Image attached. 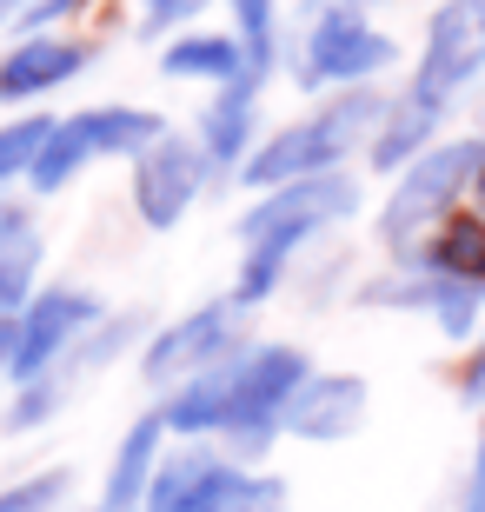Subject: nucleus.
I'll return each instance as SVG.
<instances>
[{
	"label": "nucleus",
	"mask_w": 485,
	"mask_h": 512,
	"mask_svg": "<svg viewBox=\"0 0 485 512\" xmlns=\"http://www.w3.org/2000/svg\"><path fill=\"white\" fill-rule=\"evenodd\" d=\"M7 373H14V320H0V393H7Z\"/></svg>",
	"instance_id": "obj_29"
},
{
	"label": "nucleus",
	"mask_w": 485,
	"mask_h": 512,
	"mask_svg": "<svg viewBox=\"0 0 485 512\" xmlns=\"http://www.w3.org/2000/svg\"><path fill=\"white\" fill-rule=\"evenodd\" d=\"M153 340V320L147 313H107V320L87 333V340L67 353V366H60V380L80 393V380H94V373H107L120 353H133V346H147Z\"/></svg>",
	"instance_id": "obj_21"
},
{
	"label": "nucleus",
	"mask_w": 485,
	"mask_h": 512,
	"mask_svg": "<svg viewBox=\"0 0 485 512\" xmlns=\"http://www.w3.org/2000/svg\"><path fill=\"white\" fill-rule=\"evenodd\" d=\"M40 260H47V240H40L34 213L0 193V320L27 313V300L40 293Z\"/></svg>",
	"instance_id": "obj_15"
},
{
	"label": "nucleus",
	"mask_w": 485,
	"mask_h": 512,
	"mask_svg": "<svg viewBox=\"0 0 485 512\" xmlns=\"http://www.w3.org/2000/svg\"><path fill=\"white\" fill-rule=\"evenodd\" d=\"M472 173H479V133H466V140H439L432 153H419V160L392 180L386 207H379V220H373V240L386 247L392 266L412 260V253L459 213V200L472 193Z\"/></svg>",
	"instance_id": "obj_3"
},
{
	"label": "nucleus",
	"mask_w": 485,
	"mask_h": 512,
	"mask_svg": "<svg viewBox=\"0 0 485 512\" xmlns=\"http://www.w3.org/2000/svg\"><path fill=\"white\" fill-rule=\"evenodd\" d=\"M319 366L306 360V346L293 340H246L240 373H233V413H226V433L213 439L226 459L240 466H266V453L286 439V406Z\"/></svg>",
	"instance_id": "obj_4"
},
{
	"label": "nucleus",
	"mask_w": 485,
	"mask_h": 512,
	"mask_svg": "<svg viewBox=\"0 0 485 512\" xmlns=\"http://www.w3.org/2000/svg\"><path fill=\"white\" fill-rule=\"evenodd\" d=\"M167 446H173L167 419H160V406H147V413H140L127 433H120V446H113L94 512H140V506H147V486H153V473H160Z\"/></svg>",
	"instance_id": "obj_14"
},
{
	"label": "nucleus",
	"mask_w": 485,
	"mask_h": 512,
	"mask_svg": "<svg viewBox=\"0 0 485 512\" xmlns=\"http://www.w3.org/2000/svg\"><path fill=\"white\" fill-rule=\"evenodd\" d=\"M200 512H293V486L280 473H266V466L226 459L220 473H213V486H206Z\"/></svg>",
	"instance_id": "obj_20"
},
{
	"label": "nucleus",
	"mask_w": 485,
	"mask_h": 512,
	"mask_svg": "<svg viewBox=\"0 0 485 512\" xmlns=\"http://www.w3.org/2000/svg\"><path fill=\"white\" fill-rule=\"evenodd\" d=\"M379 114H386V94H379V87H353V94L319 100L313 114H299V120L266 133L260 147H253V160H246L233 180L253 187V193H273V187H293V180L346 173V160H359V153L373 147Z\"/></svg>",
	"instance_id": "obj_2"
},
{
	"label": "nucleus",
	"mask_w": 485,
	"mask_h": 512,
	"mask_svg": "<svg viewBox=\"0 0 485 512\" xmlns=\"http://www.w3.org/2000/svg\"><path fill=\"white\" fill-rule=\"evenodd\" d=\"M160 74L167 80H200V87H233V80H246L253 67H246V47L240 34H213V27H187V34H173L167 47H160Z\"/></svg>",
	"instance_id": "obj_17"
},
{
	"label": "nucleus",
	"mask_w": 485,
	"mask_h": 512,
	"mask_svg": "<svg viewBox=\"0 0 485 512\" xmlns=\"http://www.w3.org/2000/svg\"><path fill=\"white\" fill-rule=\"evenodd\" d=\"M206 14V0H140V34H173V27H187V20Z\"/></svg>",
	"instance_id": "obj_25"
},
{
	"label": "nucleus",
	"mask_w": 485,
	"mask_h": 512,
	"mask_svg": "<svg viewBox=\"0 0 485 512\" xmlns=\"http://www.w3.org/2000/svg\"><path fill=\"white\" fill-rule=\"evenodd\" d=\"M479 439H485V419H479Z\"/></svg>",
	"instance_id": "obj_33"
},
{
	"label": "nucleus",
	"mask_w": 485,
	"mask_h": 512,
	"mask_svg": "<svg viewBox=\"0 0 485 512\" xmlns=\"http://www.w3.org/2000/svg\"><path fill=\"white\" fill-rule=\"evenodd\" d=\"M67 399H74V386L60 380V373L14 386V393H7V406H0V433H7V439H27V433H40V426H54V419L67 413Z\"/></svg>",
	"instance_id": "obj_22"
},
{
	"label": "nucleus",
	"mask_w": 485,
	"mask_h": 512,
	"mask_svg": "<svg viewBox=\"0 0 485 512\" xmlns=\"http://www.w3.org/2000/svg\"><path fill=\"white\" fill-rule=\"evenodd\" d=\"M80 7H87V0H34V7H27V14H20L14 27H20V40H34V34H47V27H54V20L80 14Z\"/></svg>",
	"instance_id": "obj_26"
},
{
	"label": "nucleus",
	"mask_w": 485,
	"mask_h": 512,
	"mask_svg": "<svg viewBox=\"0 0 485 512\" xmlns=\"http://www.w3.org/2000/svg\"><path fill=\"white\" fill-rule=\"evenodd\" d=\"M87 512H94V506H87Z\"/></svg>",
	"instance_id": "obj_34"
},
{
	"label": "nucleus",
	"mask_w": 485,
	"mask_h": 512,
	"mask_svg": "<svg viewBox=\"0 0 485 512\" xmlns=\"http://www.w3.org/2000/svg\"><path fill=\"white\" fill-rule=\"evenodd\" d=\"M220 466H226V453L213 446V439H173L140 512H200L206 506V486H213Z\"/></svg>",
	"instance_id": "obj_18"
},
{
	"label": "nucleus",
	"mask_w": 485,
	"mask_h": 512,
	"mask_svg": "<svg viewBox=\"0 0 485 512\" xmlns=\"http://www.w3.org/2000/svg\"><path fill=\"white\" fill-rule=\"evenodd\" d=\"M94 67V47L87 40H60V34H34L0 54V107H27V100H47L54 87L80 80Z\"/></svg>",
	"instance_id": "obj_12"
},
{
	"label": "nucleus",
	"mask_w": 485,
	"mask_h": 512,
	"mask_svg": "<svg viewBox=\"0 0 485 512\" xmlns=\"http://www.w3.org/2000/svg\"><path fill=\"white\" fill-rule=\"evenodd\" d=\"M412 266L432 273V280H472V286H485V213L459 207L446 227L426 240V247L412 253Z\"/></svg>",
	"instance_id": "obj_19"
},
{
	"label": "nucleus",
	"mask_w": 485,
	"mask_h": 512,
	"mask_svg": "<svg viewBox=\"0 0 485 512\" xmlns=\"http://www.w3.org/2000/svg\"><path fill=\"white\" fill-rule=\"evenodd\" d=\"M446 100H432L419 94V87H399V94H386V114H379V133H373V147H366V167L386 173V180H399V173L419 160V153L439 147V127H446Z\"/></svg>",
	"instance_id": "obj_11"
},
{
	"label": "nucleus",
	"mask_w": 485,
	"mask_h": 512,
	"mask_svg": "<svg viewBox=\"0 0 485 512\" xmlns=\"http://www.w3.org/2000/svg\"><path fill=\"white\" fill-rule=\"evenodd\" d=\"M472 193H479V207H485V133H479V173H472Z\"/></svg>",
	"instance_id": "obj_31"
},
{
	"label": "nucleus",
	"mask_w": 485,
	"mask_h": 512,
	"mask_svg": "<svg viewBox=\"0 0 485 512\" xmlns=\"http://www.w3.org/2000/svg\"><path fill=\"white\" fill-rule=\"evenodd\" d=\"M67 127L87 147V160H127V167L160 133H173L167 114H153V107H80V114H67Z\"/></svg>",
	"instance_id": "obj_16"
},
{
	"label": "nucleus",
	"mask_w": 485,
	"mask_h": 512,
	"mask_svg": "<svg viewBox=\"0 0 485 512\" xmlns=\"http://www.w3.org/2000/svg\"><path fill=\"white\" fill-rule=\"evenodd\" d=\"M27 7H34V0H0V27H14V20L27 14Z\"/></svg>",
	"instance_id": "obj_30"
},
{
	"label": "nucleus",
	"mask_w": 485,
	"mask_h": 512,
	"mask_svg": "<svg viewBox=\"0 0 485 512\" xmlns=\"http://www.w3.org/2000/svg\"><path fill=\"white\" fill-rule=\"evenodd\" d=\"M479 74H485V0H439L426 20V47H419L412 87L452 107Z\"/></svg>",
	"instance_id": "obj_9"
},
{
	"label": "nucleus",
	"mask_w": 485,
	"mask_h": 512,
	"mask_svg": "<svg viewBox=\"0 0 485 512\" xmlns=\"http://www.w3.org/2000/svg\"><path fill=\"white\" fill-rule=\"evenodd\" d=\"M459 512H485V439H479V453H472L466 486H459Z\"/></svg>",
	"instance_id": "obj_28"
},
{
	"label": "nucleus",
	"mask_w": 485,
	"mask_h": 512,
	"mask_svg": "<svg viewBox=\"0 0 485 512\" xmlns=\"http://www.w3.org/2000/svg\"><path fill=\"white\" fill-rule=\"evenodd\" d=\"M260 94H266V80H253V74L220 87V94H206L193 140L206 147L213 173H240L253 160V147H260Z\"/></svg>",
	"instance_id": "obj_13"
},
{
	"label": "nucleus",
	"mask_w": 485,
	"mask_h": 512,
	"mask_svg": "<svg viewBox=\"0 0 485 512\" xmlns=\"http://www.w3.org/2000/svg\"><path fill=\"white\" fill-rule=\"evenodd\" d=\"M346 7H373V0H346Z\"/></svg>",
	"instance_id": "obj_32"
},
{
	"label": "nucleus",
	"mask_w": 485,
	"mask_h": 512,
	"mask_svg": "<svg viewBox=\"0 0 485 512\" xmlns=\"http://www.w3.org/2000/svg\"><path fill=\"white\" fill-rule=\"evenodd\" d=\"M353 213H359V180L353 173H319V180H293V187L260 193V200L233 220V233H240V280H233L226 300L240 306V313L266 306L286 286L299 253L319 247V240L333 227H346Z\"/></svg>",
	"instance_id": "obj_1"
},
{
	"label": "nucleus",
	"mask_w": 485,
	"mask_h": 512,
	"mask_svg": "<svg viewBox=\"0 0 485 512\" xmlns=\"http://www.w3.org/2000/svg\"><path fill=\"white\" fill-rule=\"evenodd\" d=\"M240 346H246L240 306L220 293V300H200L193 313H180V320L153 326V340L140 346V380L167 399L173 386H187V380H200V373H213L220 360H233Z\"/></svg>",
	"instance_id": "obj_6"
},
{
	"label": "nucleus",
	"mask_w": 485,
	"mask_h": 512,
	"mask_svg": "<svg viewBox=\"0 0 485 512\" xmlns=\"http://www.w3.org/2000/svg\"><path fill=\"white\" fill-rule=\"evenodd\" d=\"M459 399H466V406H479V413H485V333H479V340H472L466 366H459Z\"/></svg>",
	"instance_id": "obj_27"
},
{
	"label": "nucleus",
	"mask_w": 485,
	"mask_h": 512,
	"mask_svg": "<svg viewBox=\"0 0 485 512\" xmlns=\"http://www.w3.org/2000/svg\"><path fill=\"white\" fill-rule=\"evenodd\" d=\"M87 167H94V160H87V147L74 140V127H67V120H54L47 147H40L34 167H27V187H34V193H60V187H74Z\"/></svg>",
	"instance_id": "obj_24"
},
{
	"label": "nucleus",
	"mask_w": 485,
	"mask_h": 512,
	"mask_svg": "<svg viewBox=\"0 0 485 512\" xmlns=\"http://www.w3.org/2000/svg\"><path fill=\"white\" fill-rule=\"evenodd\" d=\"M100 320H107V300H100V293H87V286H74V280H47L34 300H27V313L14 320V373H7V393L27 386V380L60 373L67 353H74Z\"/></svg>",
	"instance_id": "obj_7"
},
{
	"label": "nucleus",
	"mask_w": 485,
	"mask_h": 512,
	"mask_svg": "<svg viewBox=\"0 0 485 512\" xmlns=\"http://www.w3.org/2000/svg\"><path fill=\"white\" fill-rule=\"evenodd\" d=\"M373 413V386L366 373H313L286 406V439L299 446H346Z\"/></svg>",
	"instance_id": "obj_10"
},
{
	"label": "nucleus",
	"mask_w": 485,
	"mask_h": 512,
	"mask_svg": "<svg viewBox=\"0 0 485 512\" xmlns=\"http://www.w3.org/2000/svg\"><path fill=\"white\" fill-rule=\"evenodd\" d=\"M392 67H399V40L386 27H373L366 7H346V0L313 7L293 40V80L306 94H353V87H373Z\"/></svg>",
	"instance_id": "obj_5"
},
{
	"label": "nucleus",
	"mask_w": 485,
	"mask_h": 512,
	"mask_svg": "<svg viewBox=\"0 0 485 512\" xmlns=\"http://www.w3.org/2000/svg\"><path fill=\"white\" fill-rule=\"evenodd\" d=\"M220 173L206 160V147L193 133H160L127 173V193H133V213H140V227L147 233H173L200 207V193L213 187Z\"/></svg>",
	"instance_id": "obj_8"
},
{
	"label": "nucleus",
	"mask_w": 485,
	"mask_h": 512,
	"mask_svg": "<svg viewBox=\"0 0 485 512\" xmlns=\"http://www.w3.org/2000/svg\"><path fill=\"white\" fill-rule=\"evenodd\" d=\"M80 473L74 466H40V473H20L0 486V512H67L74 506Z\"/></svg>",
	"instance_id": "obj_23"
}]
</instances>
